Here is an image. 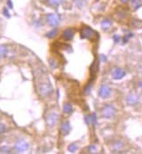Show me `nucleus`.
<instances>
[{"label": "nucleus", "mask_w": 142, "mask_h": 154, "mask_svg": "<svg viewBox=\"0 0 142 154\" xmlns=\"http://www.w3.org/2000/svg\"><path fill=\"white\" fill-rule=\"evenodd\" d=\"M6 128H5V125L2 123H0V133H4L5 132Z\"/></svg>", "instance_id": "nucleus-25"}, {"label": "nucleus", "mask_w": 142, "mask_h": 154, "mask_svg": "<svg viewBox=\"0 0 142 154\" xmlns=\"http://www.w3.org/2000/svg\"><path fill=\"white\" fill-rule=\"evenodd\" d=\"M49 64H50V66H51L52 69H56V68H58V66H59V63H58L57 60L54 59V58H52V59L49 60Z\"/></svg>", "instance_id": "nucleus-18"}, {"label": "nucleus", "mask_w": 142, "mask_h": 154, "mask_svg": "<svg viewBox=\"0 0 142 154\" xmlns=\"http://www.w3.org/2000/svg\"><path fill=\"white\" fill-rule=\"evenodd\" d=\"M126 101H127V104L130 105H135L139 103L140 101V97L137 94L135 93H130L127 97H126Z\"/></svg>", "instance_id": "nucleus-10"}, {"label": "nucleus", "mask_w": 142, "mask_h": 154, "mask_svg": "<svg viewBox=\"0 0 142 154\" xmlns=\"http://www.w3.org/2000/svg\"><path fill=\"white\" fill-rule=\"evenodd\" d=\"M142 5V0H132V6L134 10L139 9Z\"/></svg>", "instance_id": "nucleus-16"}, {"label": "nucleus", "mask_w": 142, "mask_h": 154, "mask_svg": "<svg viewBox=\"0 0 142 154\" xmlns=\"http://www.w3.org/2000/svg\"><path fill=\"white\" fill-rule=\"evenodd\" d=\"M113 39H114V41H115L116 43H118V42L120 41V37L119 35H114V36H113Z\"/></svg>", "instance_id": "nucleus-27"}, {"label": "nucleus", "mask_w": 142, "mask_h": 154, "mask_svg": "<svg viewBox=\"0 0 142 154\" xmlns=\"http://www.w3.org/2000/svg\"><path fill=\"white\" fill-rule=\"evenodd\" d=\"M8 47L6 45H0V59L5 58L8 55Z\"/></svg>", "instance_id": "nucleus-14"}, {"label": "nucleus", "mask_w": 142, "mask_h": 154, "mask_svg": "<svg viewBox=\"0 0 142 154\" xmlns=\"http://www.w3.org/2000/svg\"><path fill=\"white\" fill-rule=\"evenodd\" d=\"M0 153H11V149L9 146H3V147H0Z\"/></svg>", "instance_id": "nucleus-21"}, {"label": "nucleus", "mask_w": 142, "mask_h": 154, "mask_svg": "<svg viewBox=\"0 0 142 154\" xmlns=\"http://www.w3.org/2000/svg\"><path fill=\"white\" fill-rule=\"evenodd\" d=\"M8 4L10 5V7H11V8H12V4H11V0H8Z\"/></svg>", "instance_id": "nucleus-29"}, {"label": "nucleus", "mask_w": 142, "mask_h": 154, "mask_svg": "<svg viewBox=\"0 0 142 154\" xmlns=\"http://www.w3.org/2000/svg\"><path fill=\"white\" fill-rule=\"evenodd\" d=\"M58 34V29L57 28H54L53 30H52L51 32H49L48 33H46L45 37L48 38V39H53L57 36Z\"/></svg>", "instance_id": "nucleus-15"}, {"label": "nucleus", "mask_w": 142, "mask_h": 154, "mask_svg": "<svg viewBox=\"0 0 142 154\" xmlns=\"http://www.w3.org/2000/svg\"><path fill=\"white\" fill-rule=\"evenodd\" d=\"M71 125H70V122L69 121H65L61 124L60 125V133L61 134L65 136V135L69 134L70 132H71Z\"/></svg>", "instance_id": "nucleus-9"}, {"label": "nucleus", "mask_w": 142, "mask_h": 154, "mask_svg": "<svg viewBox=\"0 0 142 154\" xmlns=\"http://www.w3.org/2000/svg\"><path fill=\"white\" fill-rule=\"evenodd\" d=\"M4 15H5L6 17H8V18L10 17V15L8 14V11H7L6 9H4Z\"/></svg>", "instance_id": "nucleus-28"}, {"label": "nucleus", "mask_w": 142, "mask_h": 154, "mask_svg": "<svg viewBox=\"0 0 142 154\" xmlns=\"http://www.w3.org/2000/svg\"><path fill=\"white\" fill-rule=\"evenodd\" d=\"M62 37H63V39L65 41H71V40H72L73 37H74V31L71 28L65 29L63 32Z\"/></svg>", "instance_id": "nucleus-11"}, {"label": "nucleus", "mask_w": 142, "mask_h": 154, "mask_svg": "<svg viewBox=\"0 0 142 154\" xmlns=\"http://www.w3.org/2000/svg\"><path fill=\"white\" fill-rule=\"evenodd\" d=\"M139 86H140L141 88H142V82H140V83H139Z\"/></svg>", "instance_id": "nucleus-31"}, {"label": "nucleus", "mask_w": 142, "mask_h": 154, "mask_svg": "<svg viewBox=\"0 0 142 154\" xmlns=\"http://www.w3.org/2000/svg\"><path fill=\"white\" fill-rule=\"evenodd\" d=\"M29 147H30L29 143H28L26 140L22 139V138H21V139H19V140L15 143V145H14V149H15V151L18 152V153H19L28 151Z\"/></svg>", "instance_id": "nucleus-5"}, {"label": "nucleus", "mask_w": 142, "mask_h": 154, "mask_svg": "<svg viewBox=\"0 0 142 154\" xmlns=\"http://www.w3.org/2000/svg\"><path fill=\"white\" fill-rule=\"evenodd\" d=\"M122 3H127V2H129L130 0H120Z\"/></svg>", "instance_id": "nucleus-30"}, {"label": "nucleus", "mask_w": 142, "mask_h": 154, "mask_svg": "<svg viewBox=\"0 0 142 154\" xmlns=\"http://www.w3.org/2000/svg\"><path fill=\"white\" fill-rule=\"evenodd\" d=\"M91 89H92V85L91 84H89V85H86V87L85 88V93L87 95V94H89L90 92H91Z\"/></svg>", "instance_id": "nucleus-23"}, {"label": "nucleus", "mask_w": 142, "mask_h": 154, "mask_svg": "<svg viewBox=\"0 0 142 154\" xmlns=\"http://www.w3.org/2000/svg\"><path fill=\"white\" fill-rule=\"evenodd\" d=\"M141 74H142V68H141Z\"/></svg>", "instance_id": "nucleus-32"}, {"label": "nucleus", "mask_w": 142, "mask_h": 154, "mask_svg": "<svg viewBox=\"0 0 142 154\" xmlns=\"http://www.w3.org/2000/svg\"><path fill=\"white\" fill-rule=\"evenodd\" d=\"M67 149H68V151H69L70 153H75V152L78 151L79 146H78V145H77L76 143H72V144L69 145V146H68Z\"/></svg>", "instance_id": "nucleus-17"}, {"label": "nucleus", "mask_w": 142, "mask_h": 154, "mask_svg": "<svg viewBox=\"0 0 142 154\" xmlns=\"http://www.w3.org/2000/svg\"><path fill=\"white\" fill-rule=\"evenodd\" d=\"M111 92H112V90L111 88L108 86V85H101L100 90H99V96L102 97V98H107L109 97L111 95Z\"/></svg>", "instance_id": "nucleus-7"}, {"label": "nucleus", "mask_w": 142, "mask_h": 154, "mask_svg": "<svg viewBox=\"0 0 142 154\" xmlns=\"http://www.w3.org/2000/svg\"><path fill=\"white\" fill-rule=\"evenodd\" d=\"M100 25H101V28L103 31H108L112 27L113 22H112L111 19H105L102 21Z\"/></svg>", "instance_id": "nucleus-12"}, {"label": "nucleus", "mask_w": 142, "mask_h": 154, "mask_svg": "<svg viewBox=\"0 0 142 154\" xmlns=\"http://www.w3.org/2000/svg\"><path fill=\"white\" fill-rule=\"evenodd\" d=\"M96 34L97 33L89 26H84L80 30V38L83 39L93 40Z\"/></svg>", "instance_id": "nucleus-2"}, {"label": "nucleus", "mask_w": 142, "mask_h": 154, "mask_svg": "<svg viewBox=\"0 0 142 154\" xmlns=\"http://www.w3.org/2000/svg\"><path fill=\"white\" fill-rule=\"evenodd\" d=\"M63 112H64V113H65V114H71V113H72L73 108H72V105L69 104V103L65 104L64 106H63Z\"/></svg>", "instance_id": "nucleus-13"}, {"label": "nucleus", "mask_w": 142, "mask_h": 154, "mask_svg": "<svg viewBox=\"0 0 142 154\" xmlns=\"http://www.w3.org/2000/svg\"><path fill=\"white\" fill-rule=\"evenodd\" d=\"M124 147V144L120 142V141H119V142H116L115 144H114V145H113V149H114V151H120L122 148Z\"/></svg>", "instance_id": "nucleus-19"}, {"label": "nucleus", "mask_w": 142, "mask_h": 154, "mask_svg": "<svg viewBox=\"0 0 142 154\" xmlns=\"http://www.w3.org/2000/svg\"><path fill=\"white\" fill-rule=\"evenodd\" d=\"M45 121H46L47 126L52 128V127L56 126V125L59 122V115L56 112H51L46 116Z\"/></svg>", "instance_id": "nucleus-6"}, {"label": "nucleus", "mask_w": 142, "mask_h": 154, "mask_svg": "<svg viewBox=\"0 0 142 154\" xmlns=\"http://www.w3.org/2000/svg\"><path fill=\"white\" fill-rule=\"evenodd\" d=\"M96 146L94 145H91L90 147H89V151H90V153H95L96 152Z\"/></svg>", "instance_id": "nucleus-26"}, {"label": "nucleus", "mask_w": 142, "mask_h": 154, "mask_svg": "<svg viewBox=\"0 0 142 154\" xmlns=\"http://www.w3.org/2000/svg\"><path fill=\"white\" fill-rule=\"evenodd\" d=\"M74 2H75L76 5L80 8H82L85 5V1L84 0H74Z\"/></svg>", "instance_id": "nucleus-22"}, {"label": "nucleus", "mask_w": 142, "mask_h": 154, "mask_svg": "<svg viewBox=\"0 0 142 154\" xmlns=\"http://www.w3.org/2000/svg\"><path fill=\"white\" fill-rule=\"evenodd\" d=\"M115 112H116L115 108L111 105H107L102 108L100 114H101V117H103L104 118H112L114 117Z\"/></svg>", "instance_id": "nucleus-3"}, {"label": "nucleus", "mask_w": 142, "mask_h": 154, "mask_svg": "<svg viewBox=\"0 0 142 154\" xmlns=\"http://www.w3.org/2000/svg\"><path fill=\"white\" fill-rule=\"evenodd\" d=\"M125 76H126V72H125V70H123L121 68L115 69L113 72V73H112V77L115 80H120V79L123 78Z\"/></svg>", "instance_id": "nucleus-8"}, {"label": "nucleus", "mask_w": 142, "mask_h": 154, "mask_svg": "<svg viewBox=\"0 0 142 154\" xmlns=\"http://www.w3.org/2000/svg\"><path fill=\"white\" fill-rule=\"evenodd\" d=\"M133 36V35L132 33H128L127 35H126V36H125V38H124V39H123V40H124V43H126V42L128 41V39H131Z\"/></svg>", "instance_id": "nucleus-24"}, {"label": "nucleus", "mask_w": 142, "mask_h": 154, "mask_svg": "<svg viewBox=\"0 0 142 154\" xmlns=\"http://www.w3.org/2000/svg\"><path fill=\"white\" fill-rule=\"evenodd\" d=\"M49 4L52 5V6H59L63 3L64 0H47Z\"/></svg>", "instance_id": "nucleus-20"}, {"label": "nucleus", "mask_w": 142, "mask_h": 154, "mask_svg": "<svg viewBox=\"0 0 142 154\" xmlns=\"http://www.w3.org/2000/svg\"><path fill=\"white\" fill-rule=\"evenodd\" d=\"M38 92L41 97H48L49 95L52 94V86L50 83L49 80L45 81H41L40 83L38 85Z\"/></svg>", "instance_id": "nucleus-1"}, {"label": "nucleus", "mask_w": 142, "mask_h": 154, "mask_svg": "<svg viewBox=\"0 0 142 154\" xmlns=\"http://www.w3.org/2000/svg\"><path fill=\"white\" fill-rule=\"evenodd\" d=\"M46 21L50 26L56 28L60 24V17L55 13H49L46 15Z\"/></svg>", "instance_id": "nucleus-4"}]
</instances>
